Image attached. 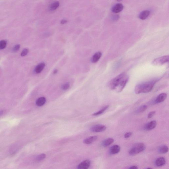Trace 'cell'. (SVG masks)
Wrapping results in <instances>:
<instances>
[{
  "instance_id": "27",
  "label": "cell",
  "mask_w": 169,
  "mask_h": 169,
  "mask_svg": "<svg viewBox=\"0 0 169 169\" xmlns=\"http://www.w3.org/2000/svg\"><path fill=\"white\" fill-rule=\"evenodd\" d=\"M156 111H155L151 112L149 113L148 115V118L149 119L152 118L153 116H154V115L156 113Z\"/></svg>"
},
{
  "instance_id": "16",
  "label": "cell",
  "mask_w": 169,
  "mask_h": 169,
  "mask_svg": "<svg viewBox=\"0 0 169 169\" xmlns=\"http://www.w3.org/2000/svg\"><path fill=\"white\" fill-rule=\"evenodd\" d=\"M169 150L168 147L166 145H163L158 148V152L160 154H165L168 152Z\"/></svg>"
},
{
  "instance_id": "15",
  "label": "cell",
  "mask_w": 169,
  "mask_h": 169,
  "mask_svg": "<svg viewBox=\"0 0 169 169\" xmlns=\"http://www.w3.org/2000/svg\"><path fill=\"white\" fill-rule=\"evenodd\" d=\"M102 56V53L101 52H98L96 53L93 56L92 58V61L93 63H96L99 60Z\"/></svg>"
},
{
  "instance_id": "25",
  "label": "cell",
  "mask_w": 169,
  "mask_h": 169,
  "mask_svg": "<svg viewBox=\"0 0 169 169\" xmlns=\"http://www.w3.org/2000/svg\"><path fill=\"white\" fill-rule=\"evenodd\" d=\"M20 44H17L13 48L12 51L14 52H17L20 49Z\"/></svg>"
},
{
  "instance_id": "28",
  "label": "cell",
  "mask_w": 169,
  "mask_h": 169,
  "mask_svg": "<svg viewBox=\"0 0 169 169\" xmlns=\"http://www.w3.org/2000/svg\"><path fill=\"white\" fill-rule=\"evenodd\" d=\"M132 134V133L131 132H127L125 133L124 135V137L126 138H129L130 136H131Z\"/></svg>"
},
{
  "instance_id": "2",
  "label": "cell",
  "mask_w": 169,
  "mask_h": 169,
  "mask_svg": "<svg viewBox=\"0 0 169 169\" xmlns=\"http://www.w3.org/2000/svg\"><path fill=\"white\" fill-rule=\"evenodd\" d=\"M128 77H129L125 73L120 74L110 81L109 83V88L112 90H117L122 82Z\"/></svg>"
},
{
  "instance_id": "31",
  "label": "cell",
  "mask_w": 169,
  "mask_h": 169,
  "mask_svg": "<svg viewBox=\"0 0 169 169\" xmlns=\"http://www.w3.org/2000/svg\"><path fill=\"white\" fill-rule=\"evenodd\" d=\"M57 69H55V70H54V74H56V73H57Z\"/></svg>"
},
{
  "instance_id": "4",
  "label": "cell",
  "mask_w": 169,
  "mask_h": 169,
  "mask_svg": "<svg viewBox=\"0 0 169 169\" xmlns=\"http://www.w3.org/2000/svg\"><path fill=\"white\" fill-rule=\"evenodd\" d=\"M152 64L155 66H161L167 64L169 67V55L162 56L155 59Z\"/></svg>"
},
{
  "instance_id": "29",
  "label": "cell",
  "mask_w": 169,
  "mask_h": 169,
  "mask_svg": "<svg viewBox=\"0 0 169 169\" xmlns=\"http://www.w3.org/2000/svg\"><path fill=\"white\" fill-rule=\"evenodd\" d=\"M67 22V21L65 19H63L61 21L60 23H61L62 24H63L66 23Z\"/></svg>"
},
{
  "instance_id": "7",
  "label": "cell",
  "mask_w": 169,
  "mask_h": 169,
  "mask_svg": "<svg viewBox=\"0 0 169 169\" xmlns=\"http://www.w3.org/2000/svg\"><path fill=\"white\" fill-rule=\"evenodd\" d=\"M91 165L90 160L87 159L78 165V169H88Z\"/></svg>"
},
{
  "instance_id": "14",
  "label": "cell",
  "mask_w": 169,
  "mask_h": 169,
  "mask_svg": "<svg viewBox=\"0 0 169 169\" xmlns=\"http://www.w3.org/2000/svg\"><path fill=\"white\" fill-rule=\"evenodd\" d=\"M45 64L44 62H41L36 66L35 68V72L37 73H40L44 68Z\"/></svg>"
},
{
  "instance_id": "20",
  "label": "cell",
  "mask_w": 169,
  "mask_h": 169,
  "mask_svg": "<svg viewBox=\"0 0 169 169\" xmlns=\"http://www.w3.org/2000/svg\"><path fill=\"white\" fill-rule=\"evenodd\" d=\"M147 108V106L146 105H142L139 107L135 111V113L136 114H140L143 112L145 111L146 110Z\"/></svg>"
},
{
  "instance_id": "19",
  "label": "cell",
  "mask_w": 169,
  "mask_h": 169,
  "mask_svg": "<svg viewBox=\"0 0 169 169\" xmlns=\"http://www.w3.org/2000/svg\"><path fill=\"white\" fill-rule=\"evenodd\" d=\"M46 100L44 97L38 98L36 101V104L38 106H42L45 103Z\"/></svg>"
},
{
  "instance_id": "24",
  "label": "cell",
  "mask_w": 169,
  "mask_h": 169,
  "mask_svg": "<svg viewBox=\"0 0 169 169\" xmlns=\"http://www.w3.org/2000/svg\"><path fill=\"white\" fill-rule=\"evenodd\" d=\"M46 155L45 154H41L37 156V160L38 161H41V160H43L46 157Z\"/></svg>"
},
{
  "instance_id": "11",
  "label": "cell",
  "mask_w": 169,
  "mask_h": 169,
  "mask_svg": "<svg viewBox=\"0 0 169 169\" xmlns=\"http://www.w3.org/2000/svg\"><path fill=\"white\" fill-rule=\"evenodd\" d=\"M120 147L118 145H114L111 147L110 149V153L112 155H115L117 154L120 151Z\"/></svg>"
},
{
  "instance_id": "13",
  "label": "cell",
  "mask_w": 169,
  "mask_h": 169,
  "mask_svg": "<svg viewBox=\"0 0 169 169\" xmlns=\"http://www.w3.org/2000/svg\"><path fill=\"white\" fill-rule=\"evenodd\" d=\"M98 137L97 136H92L85 139L83 142L86 144H90L96 141Z\"/></svg>"
},
{
  "instance_id": "3",
  "label": "cell",
  "mask_w": 169,
  "mask_h": 169,
  "mask_svg": "<svg viewBox=\"0 0 169 169\" xmlns=\"http://www.w3.org/2000/svg\"><path fill=\"white\" fill-rule=\"evenodd\" d=\"M146 149V146L142 143H138L135 144L129 151V154L130 155H137L143 152Z\"/></svg>"
},
{
  "instance_id": "10",
  "label": "cell",
  "mask_w": 169,
  "mask_h": 169,
  "mask_svg": "<svg viewBox=\"0 0 169 169\" xmlns=\"http://www.w3.org/2000/svg\"><path fill=\"white\" fill-rule=\"evenodd\" d=\"M124 8V6L122 4H117L115 5L112 8V12L114 13H119L123 10Z\"/></svg>"
},
{
  "instance_id": "18",
  "label": "cell",
  "mask_w": 169,
  "mask_h": 169,
  "mask_svg": "<svg viewBox=\"0 0 169 169\" xmlns=\"http://www.w3.org/2000/svg\"><path fill=\"white\" fill-rule=\"evenodd\" d=\"M59 2L58 1L53 2L49 6V9L51 11H54L56 10L59 7Z\"/></svg>"
},
{
  "instance_id": "17",
  "label": "cell",
  "mask_w": 169,
  "mask_h": 169,
  "mask_svg": "<svg viewBox=\"0 0 169 169\" xmlns=\"http://www.w3.org/2000/svg\"><path fill=\"white\" fill-rule=\"evenodd\" d=\"M114 141V140L112 138L106 139L102 143V145L104 147L108 146L113 143Z\"/></svg>"
},
{
  "instance_id": "26",
  "label": "cell",
  "mask_w": 169,
  "mask_h": 169,
  "mask_svg": "<svg viewBox=\"0 0 169 169\" xmlns=\"http://www.w3.org/2000/svg\"><path fill=\"white\" fill-rule=\"evenodd\" d=\"M69 87L70 84L69 83H67L63 84L62 87V88L63 90H67L68 89Z\"/></svg>"
},
{
  "instance_id": "32",
  "label": "cell",
  "mask_w": 169,
  "mask_h": 169,
  "mask_svg": "<svg viewBox=\"0 0 169 169\" xmlns=\"http://www.w3.org/2000/svg\"><path fill=\"white\" fill-rule=\"evenodd\" d=\"M147 169H153L151 168H147Z\"/></svg>"
},
{
  "instance_id": "21",
  "label": "cell",
  "mask_w": 169,
  "mask_h": 169,
  "mask_svg": "<svg viewBox=\"0 0 169 169\" xmlns=\"http://www.w3.org/2000/svg\"><path fill=\"white\" fill-rule=\"evenodd\" d=\"M108 107H109V105H106V106H104V107H103L102 109H101V110L99 111L94 113L93 114H92V115L96 116L100 115H101V114H102L104 112H105V111L107 110V109H108Z\"/></svg>"
},
{
  "instance_id": "6",
  "label": "cell",
  "mask_w": 169,
  "mask_h": 169,
  "mask_svg": "<svg viewBox=\"0 0 169 169\" xmlns=\"http://www.w3.org/2000/svg\"><path fill=\"white\" fill-rule=\"evenodd\" d=\"M157 125L156 121H153L146 124L144 127V129L147 131H149L155 129Z\"/></svg>"
},
{
  "instance_id": "8",
  "label": "cell",
  "mask_w": 169,
  "mask_h": 169,
  "mask_svg": "<svg viewBox=\"0 0 169 169\" xmlns=\"http://www.w3.org/2000/svg\"><path fill=\"white\" fill-rule=\"evenodd\" d=\"M167 96V94L166 93L160 94L157 97L155 100V104H159L164 102L166 99Z\"/></svg>"
},
{
  "instance_id": "22",
  "label": "cell",
  "mask_w": 169,
  "mask_h": 169,
  "mask_svg": "<svg viewBox=\"0 0 169 169\" xmlns=\"http://www.w3.org/2000/svg\"><path fill=\"white\" fill-rule=\"evenodd\" d=\"M7 41L6 40H2L0 41V49L1 50L5 49L7 46Z\"/></svg>"
},
{
  "instance_id": "1",
  "label": "cell",
  "mask_w": 169,
  "mask_h": 169,
  "mask_svg": "<svg viewBox=\"0 0 169 169\" xmlns=\"http://www.w3.org/2000/svg\"><path fill=\"white\" fill-rule=\"evenodd\" d=\"M159 79H156L148 82L138 84L135 87V92L136 94L145 93L152 91L154 85L156 84Z\"/></svg>"
},
{
  "instance_id": "5",
  "label": "cell",
  "mask_w": 169,
  "mask_h": 169,
  "mask_svg": "<svg viewBox=\"0 0 169 169\" xmlns=\"http://www.w3.org/2000/svg\"><path fill=\"white\" fill-rule=\"evenodd\" d=\"M106 127L104 125H97L93 126L91 128V131L94 132H103L106 130Z\"/></svg>"
},
{
  "instance_id": "30",
  "label": "cell",
  "mask_w": 169,
  "mask_h": 169,
  "mask_svg": "<svg viewBox=\"0 0 169 169\" xmlns=\"http://www.w3.org/2000/svg\"><path fill=\"white\" fill-rule=\"evenodd\" d=\"M129 169H138V168L136 166H133L131 167Z\"/></svg>"
},
{
  "instance_id": "12",
  "label": "cell",
  "mask_w": 169,
  "mask_h": 169,
  "mask_svg": "<svg viewBox=\"0 0 169 169\" xmlns=\"http://www.w3.org/2000/svg\"><path fill=\"white\" fill-rule=\"evenodd\" d=\"M150 12L149 10H145L142 11L139 15V17L140 19L144 20L146 19L150 15Z\"/></svg>"
},
{
  "instance_id": "9",
  "label": "cell",
  "mask_w": 169,
  "mask_h": 169,
  "mask_svg": "<svg viewBox=\"0 0 169 169\" xmlns=\"http://www.w3.org/2000/svg\"><path fill=\"white\" fill-rule=\"evenodd\" d=\"M166 161L165 158L163 157H160L157 158L155 160V165L157 167H161L163 166L165 164Z\"/></svg>"
},
{
  "instance_id": "23",
  "label": "cell",
  "mask_w": 169,
  "mask_h": 169,
  "mask_svg": "<svg viewBox=\"0 0 169 169\" xmlns=\"http://www.w3.org/2000/svg\"><path fill=\"white\" fill-rule=\"evenodd\" d=\"M29 52V50L27 48H25L23 50L21 53V56L22 57H24L26 56Z\"/></svg>"
}]
</instances>
